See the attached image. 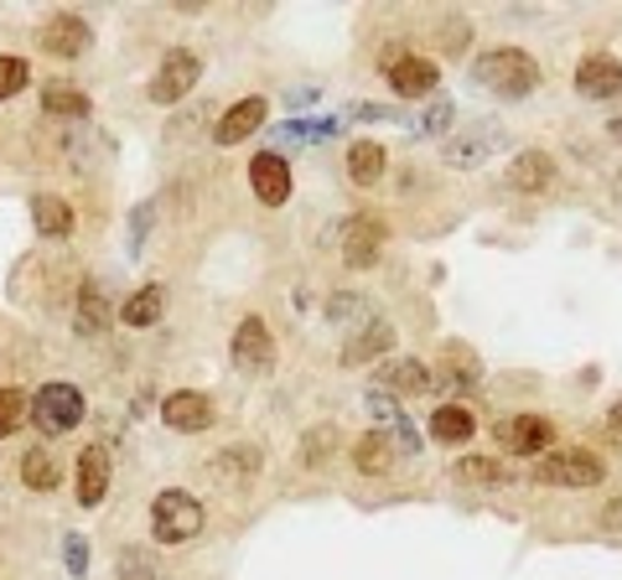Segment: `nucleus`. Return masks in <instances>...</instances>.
I'll use <instances>...</instances> for the list:
<instances>
[{
	"label": "nucleus",
	"instance_id": "6e6552de",
	"mask_svg": "<svg viewBox=\"0 0 622 580\" xmlns=\"http://www.w3.org/2000/svg\"><path fill=\"white\" fill-rule=\"evenodd\" d=\"M89 47H93V32L84 16H74V11L47 16V26H42V53L47 57H84Z\"/></svg>",
	"mask_w": 622,
	"mask_h": 580
},
{
	"label": "nucleus",
	"instance_id": "9d476101",
	"mask_svg": "<svg viewBox=\"0 0 622 580\" xmlns=\"http://www.w3.org/2000/svg\"><path fill=\"white\" fill-rule=\"evenodd\" d=\"M162 420L177 435H202L213 425V399L198 394V389H177V394L162 399Z\"/></svg>",
	"mask_w": 622,
	"mask_h": 580
},
{
	"label": "nucleus",
	"instance_id": "dca6fc26",
	"mask_svg": "<svg viewBox=\"0 0 622 580\" xmlns=\"http://www.w3.org/2000/svg\"><path fill=\"white\" fill-rule=\"evenodd\" d=\"M549 181H555L549 150H519V156L509 161V187L513 192H545Z\"/></svg>",
	"mask_w": 622,
	"mask_h": 580
},
{
	"label": "nucleus",
	"instance_id": "79ce46f5",
	"mask_svg": "<svg viewBox=\"0 0 622 580\" xmlns=\"http://www.w3.org/2000/svg\"><path fill=\"white\" fill-rule=\"evenodd\" d=\"M612 425H618V431H622V399H618V404H612Z\"/></svg>",
	"mask_w": 622,
	"mask_h": 580
},
{
	"label": "nucleus",
	"instance_id": "7c9ffc66",
	"mask_svg": "<svg viewBox=\"0 0 622 580\" xmlns=\"http://www.w3.org/2000/svg\"><path fill=\"white\" fill-rule=\"evenodd\" d=\"M446 362H452V389L473 394L477 383H482V368H477V358H467L462 347H452V353H446Z\"/></svg>",
	"mask_w": 622,
	"mask_h": 580
},
{
	"label": "nucleus",
	"instance_id": "f8f14e48",
	"mask_svg": "<svg viewBox=\"0 0 622 580\" xmlns=\"http://www.w3.org/2000/svg\"><path fill=\"white\" fill-rule=\"evenodd\" d=\"M249 187H255V198L265 208H280V202L291 198V166L280 150H259L255 161H249Z\"/></svg>",
	"mask_w": 622,
	"mask_h": 580
},
{
	"label": "nucleus",
	"instance_id": "a211bd4d",
	"mask_svg": "<svg viewBox=\"0 0 622 580\" xmlns=\"http://www.w3.org/2000/svg\"><path fill=\"white\" fill-rule=\"evenodd\" d=\"M208 471H213V482H223V488H238V482L259 477V451L255 446H223Z\"/></svg>",
	"mask_w": 622,
	"mask_h": 580
},
{
	"label": "nucleus",
	"instance_id": "7ed1b4c3",
	"mask_svg": "<svg viewBox=\"0 0 622 580\" xmlns=\"http://www.w3.org/2000/svg\"><path fill=\"white\" fill-rule=\"evenodd\" d=\"M32 425L42 435L78 431L84 425V394H78L74 383H47V389H37V399H32Z\"/></svg>",
	"mask_w": 622,
	"mask_h": 580
},
{
	"label": "nucleus",
	"instance_id": "393cba45",
	"mask_svg": "<svg viewBox=\"0 0 622 580\" xmlns=\"http://www.w3.org/2000/svg\"><path fill=\"white\" fill-rule=\"evenodd\" d=\"M425 379H431V368H425L421 358H400V362H389L385 373H379V383H385L389 394H421Z\"/></svg>",
	"mask_w": 622,
	"mask_h": 580
},
{
	"label": "nucleus",
	"instance_id": "c9c22d12",
	"mask_svg": "<svg viewBox=\"0 0 622 580\" xmlns=\"http://www.w3.org/2000/svg\"><path fill=\"white\" fill-rule=\"evenodd\" d=\"M452 114H457V109L446 104V99H436V104L425 109V120H421L425 135H446V130H452Z\"/></svg>",
	"mask_w": 622,
	"mask_h": 580
},
{
	"label": "nucleus",
	"instance_id": "c85d7f7f",
	"mask_svg": "<svg viewBox=\"0 0 622 580\" xmlns=\"http://www.w3.org/2000/svg\"><path fill=\"white\" fill-rule=\"evenodd\" d=\"M21 482H26V488H37V492H53L57 488V461L47 451H26L21 456Z\"/></svg>",
	"mask_w": 622,
	"mask_h": 580
},
{
	"label": "nucleus",
	"instance_id": "a19ab883",
	"mask_svg": "<svg viewBox=\"0 0 622 580\" xmlns=\"http://www.w3.org/2000/svg\"><path fill=\"white\" fill-rule=\"evenodd\" d=\"M353 114H358V120H389V109H379V104H358Z\"/></svg>",
	"mask_w": 622,
	"mask_h": 580
},
{
	"label": "nucleus",
	"instance_id": "2eb2a0df",
	"mask_svg": "<svg viewBox=\"0 0 622 580\" xmlns=\"http://www.w3.org/2000/svg\"><path fill=\"white\" fill-rule=\"evenodd\" d=\"M265 109H270V104H265L259 93H249V99H238V104L219 120V130H213V141H219V145H238V141H249V135H255V130L265 125Z\"/></svg>",
	"mask_w": 622,
	"mask_h": 580
},
{
	"label": "nucleus",
	"instance_id": "f03ea898",
	"mask_svg": "<svg viewBox=\"0 0 622 580\" xmlns=\"http://www.w3.org/2000/svg\"><path fill=\"white\" fill-rule=\"evenodd\" d=\"M151 534L156 544H187L202 534V503L192 492L182 488H166L156 492V503H151Z\"/></svg>",
	"mask_w": 622,
	"mask_h": 580
},
{
	"label": "nucleus",
	"instance_id": "423d86ee",
	"mask_svg": "<svg viewBox=\"0 0 622 580\" xmlns=\"http://www.w3.org/2000/svg\"><path fill=\"white\" fill-rule=\"evenodd\" d=\"M385 78L389 89L400 93V99H421V93L441 89V72L431 57H415V53H389L385 57Z\"/></svg>",
	"mask_w": 622,
	"mask_h": 580
},
{
	"label": "nucleus",
	"instance_id": "72a5a7b5",
	"mask_svg": "<svg viewBox=\"0 0 622 580\" xmlns=\"http://www.w3.org/2000/svg\"><path fill=\"white\" fill-rule=\"evenodd\" d=\"M457 477H462V482H503V467L488 461V456H462Z\"/></svg>",
	"mask_w": 622,
	"mask_h": 580
},
{
	"label": "nucleus",
	"instance_id": "1a4fd4ad",
	"mask_svg": "<svg viewBox=\"0 0 622 580\" xmlns=\"http://www.w3.org/2000/svg\"><path fill=\"white\" fill-rule=\"evenodd\" d=\"M379 249H385V217L358 213L348 223V234H343V265L368 270V265H379Z\"/></svg>",
	"mask_w": 622,
	"mask_h": 580
},
{
	"label": "nucleus",
	"instance_id": "6ab92c4d",
	"mask_svg": "<svg viewBox=\"0 0 622 580\" xmlns=\"http://www.w3.org/2000/svg\"><path fill=\"white\" fill-rule=\"evenodd\" d=\"M42 109L53 114V120H89V93L74 89V83H63V78H53V83H42Z\"/></svg>",
	"mask_w": 622,
	"mask_h": 580
},
{
	"label": "nucleus",
	"instance_id": "5701e85b",
	"mask_svg": "<svg viewBox=\"0 0 622 580\" xmlns=\"http://www.w3.org/2000/svg\"><path fill=\"white\" fill-rule=\"evenodd\" d=\"M389 461H395V446H389V435L379 431H368L353 440V467L364 471V477H385Z\"/></svg>",
	"mask_w": 622,
	"mask_h": 580
},
{
	"label": "nucleus",
	"instance_id": "20e7f679",
	"mask_svg": "<svg viewBox=\"0 0 622 580\" xmlns=\"http://www.w3.org/2000/svg\"><path fill=\"white\" fill-rule=\"evenodd\" d=\"M202 78V63L198 53H187V47H171V53L162 57V68H156V78H151V104H177V99H187V93L198 89Z\"/></svg>",
	"mask_w": 622,
	"mask_h": 580
},
{
	"label": "nucleus",
	"instance_id": "58836bf2",
	"mask_svg": "<svg viewBox=\"0 0 622 580\" xmlns=\"http://www.w3.org/2000/svg\"><path fill=\"white\" fill-rule=\"evenodd\" d=\"M446 42H452V53H462V47H467V21H446Z\"/></svg>",
	"mask_w": 622,
	"mask_h": 580
},
{
	"label": "nucleus",
	"instance_id": "37998d69",
	"mask_svg": "<svg viewBox=\"0 0 622 580\" xmlns=\"http://www.w3.org/2000/svg\"><path fill=\"white\" fill-rule=\"evenodd\" d=\"M607 130H612V141L622 145V120H612V125H607Z\"/></svg>",
	"mask_w": 622,
	"mask_h": 580
},
{
	"label": "nucleus",
	"instance_id": "a878e982",
	"mask_svg": "<svg viewBox=\"0 0 622 580\" xmlns=\"http://www.w3.org/2000/svg\"><path fill=\"white\" fill-rule=\"evenodd\" d=\"M337 451H343V435L332 431V425H316V431L301 435V461H307V467H316V471L332 467Z\"/></svg>",
	"mask_w": 622,
	"mask_h": 580
},
{
	"label": "nucleus",
	"instance_id": "2f4dec72",
	"mask_svg": "<svg viewBox=\"0 0 622 580\" xmlns=\"http://www.w3.org/2000/svg\"><path fill=\"white\" fill-rule=\"evenodd\" d=\"M32 83V68H26V57H0V99H11Z\"/></svg>",
	"mask_w": 622,
	"mask_h": 580
},
{
	"label": "nucleus",
	"instance_id": "cd10ccee",
	"mask_svg": "<svg viewBox=\"0 0 622 580\" xmlns=\"http://www.w3.org/2000/svg\"><path fill=\"white\" fill-rule=\"evenodd\" d=\"M162 306H166V290L162 286H146V290H135V295L125 301L120 322H125V326H151L156 316H162Z\"/></svg>",
	"mask_w": 622,
	"mask_h": 580
},
{
	"label": "nucleus",
	"instance_id": "f257e3e1",
	"mask_svg": "<svg viewBox=\"0 0 622 580\" xmlns=\"http://www.w3.org/2000/svg\"><path fill=\"white\" fill-rule=\"evenodd\" d=\"M473 83L493 89L498 99H530L540 89V63L524 47H488L473 57Z\"/></svg>",
	"mask_w": 622,
	"mask_h": 580
},
{
	"label": "nucleus",
	"instance_id": "4c0bfd02",
	"mask_svg": "<svg viewBox=\"0 0 622 580\" xmlns=\"http://www.w3.org/2000/svg\"><path fill=\"white\" fill-rule=\"evenodd\" d=\"M68 570H74V576H84V570H89V544L78 539V534L68 539Z\"/></svg>",
	"mask_w": 622,
	"mask_h": 580
},
{
	"label": "nucleus",
	"instance_id": "f704fd0d",
	"mask_svg": "<svg viewBox=\"0 0 622 580\" xmlns=\"http://www.w3.org/2000/svg\"><path fill=\"white\" fill-rule=\"evenodd\" d=\"M120 580H156V565L141 560V549H125L120 555Z\"/></svg>",
	"mask_w": 622,
	"mask_h": 580
},
{
	"label": "nucleus",
	"instance_id": "473e14b6",
	"mask_svg": "<svg viewBox=\"0 0 622 580\" xmlns=\"http://www.w3.org/2000/svg\"><path fill=\"white\" fill-rule=\"evenodd\" d=\"M332 130H337L332 120H316V125H301V120H291V125H280V130H275V135H280L286 145H311V141H327Z\"/></svg>",
	"mask_w": 622,
	"mask_h": 580
},
{
	"label": "nucleus",
	"instance_id": "412c9836",
	"mask_svg": "<svg viewBox=\"0 0 622 580\" xmlns=\"http://www.w3.org/2000/svg\"><path fill=\"white\" fill-rule=\"evenodd\" d=\"M104 326H110V306H104V295H99V286H93V280H84V286H78L74 332H78V337H99Z\"/></svg>",
	"mask_w": 622,
	"mask_h": 580
},
{
	"label": "nucleus",
	"instance_id": "bb28decb",
	"mask_svg": "<svg viewBox=\"0 0 622 580\" xmlns=\"http://www.w3.org/2000/svg\"><path fill=\"white\" fill-rule=\"evenodd\" d=\"M368 415H379V420L389 425V431H395V440H400V451H404V456L421 451V435L410 431V420L400 415V404H389L385 394H374V399H368Z\"/></svg>",
	"mask_w": 622,
	"mask_h": 580
},
{
	"label": "nucleus",
	"instance_id": "39448f33",
	"mask_svg": "<svg viewBox=\"0 0 622 580\" xmlns=\"http://www.w3.org/2000/svg\"><path fill=\"white\" fill-rule=\"evenodd\" d=\"M234 368L238 373H249V379H259V373H270L275 368V343H270V326L259 322V316H244L234 332Z\"/></svg>",
	"mask_w": 622,
	"mask_h": 580
},
{
	"label": "nucleus",
	"instance_id": "c756f323",
	"mask_svg": "<svg viewBox=\"0 0 622 580\" xmlns=\"http://www.w3.org/2000/svg\"><path fill=\"white\" fill-rule=\"evenodd\" d=\"M32 420V399L21 389H0V435H16Z\"/></svg>",
	"mask_w": 622,
	"mask_h": 580
},
{
	"label": "nucleus",
	"instance_id": "0eeeda50",
	"mask_svg": "<svg viewBox=\"0 0 622 580\" xmlns=\"http://www.w3.org/2000/svg\"><path fill=\"white\" fill-rule=\"evenodd\" d=\"M540 477H545L549 488H597L607 477V461L591 451H555L540 467Z\"/></svg>",
	"mask_w": 622,
	"mask_h": 580
},
{
	"label": "nucleus",
	"instance_id": "e433bc0d",
	"mask_svg": "<svg viewBox=\"0 0 622 580\" xmlns=\"http://www.w3.org/2000/svg\"><path fill=\"white\" fill-rule=\"evenodd\" d=\"M327 316L332 322H348V316L358 322V316H364V301H358V295H337V301L327 306Z\"/></svg>",
	"mask_w": 622,
	"mask_h": 580
},
{
	"label": "nucleus",
	"instance_id": "f3484780",
	"mask_svg": "<svg viewBox=\"0 0 622 580\" xmlns=\"http://www.w3.org/2000/svg\"><path fill=\"white\" fill-rule=\"evenodd\" d=\"M32 223H37L42 238H68L74 234V202L57 198V192H42V198H32Z\"/></svg>",
	"mask_w": 622,
	"mask_h": 580
},
{
	"label": "nucleus",
	"instance_id": "4468645a",
	"mask_svg": "<svg viewBox=\"0 0 622 580\" xmlns=\"http://www.w3.org/2000/svg\"><path fill=\"white\" fill-rule=\"evenodd\" d=\"M110 482H114L110 451H104V446H89V451L78 456V503L99 507L104 503V492H110Z\"/></svg>",
	"mask_w": 622,
	"mask_h": 580
},
{
	"label": "nucleus",
	"instance_id": "aec40b11",
	"mask_svg": "<svg viewBox=\"0 0 622 580\" xmlns=\"http://www.w3.org/2000/svg\"><path fill=\"white\" fill-rule=\"evenodd\" d=\"M389 347H395V326H389V322H368L358 337H348V343H343V362H348V368H358V362L379 358V353H389Z\"/></svg>",
	"mask_w": 622,
	"mask_h": 580
},
{
	"label": "nucleus",
	"instance_id": "ea45409f",
	"mask_svg": "<svg viewBox=\"0 0 622 580\" xmlns=\"http://www.w3.org/2000/svg\"><path fill=\"white\" fill-rule=\"evenodd\" d=\"M602 524L607 528H622V498H612V507L602 513Z\"/></svg>",
	"mask_w": 622,
	"mask_h": 580
},
{
	"label": "nucleus",
	"instance_id": "4be33fe9",
	"mask_svg": "<svg viewBox=\"0 0 622 580\" xmlns=\"http://www.w3.org/2000/svg\"><path fill=\"white\" fill-rule=\"evenodd\" d=\"M431 435H436L441 446H462V440H473L477 435V420L462 410V404H436V415H431Z\"/></svg>",
	"mask_w": 622,
	"mask_h": 580
},
{
	"label": "nucleus",
	"instance_id": "b1692460",
	"mask_svg": "<svg viewBox=\"0 0 622 580\" xmlns=\"http://www.w3.org/2000/svg\"><path fill=\"white\" fill-rule=\"evenodd\" d=\"M385 166H389V156H385V145H379V141H353L348 177L358 181V187H374V181L385 177Z\"/></svg>",
	"mask_w": 622,
	"mask_h": 580
},
{
	"label": "nucleus",
	"instance_id": "ddd939ff",
	"mask_svg": "<svg viewBox=\"0 0 622 580\" xmlns=\"http://www.w3.org/2000/svg\"><path fill=\"white\" fill-rule=\"evenodd\" d=\"M576 93L581 99H618L622 93V63L612 53H591L576 68Z\"/></svg>",
	"mask_w": 622,
	"mask_h": 580
},
{
	"label": "nucleus",
	"instance_id": "9b49d317",
	"mask_svg": "<svg viewBox=\"0 0 622 580\" xmlns=\"http://www.w3.org/2000/svg\"><path fill=\"white\" fill-rule=\"evenodd\" d=\"M498 440L513 456H540V451H549L555 425L545 415H509V420H498Z\"/></svg>",
	"mask_w": 622,
	"mask_h": 580
}]
</instances>
